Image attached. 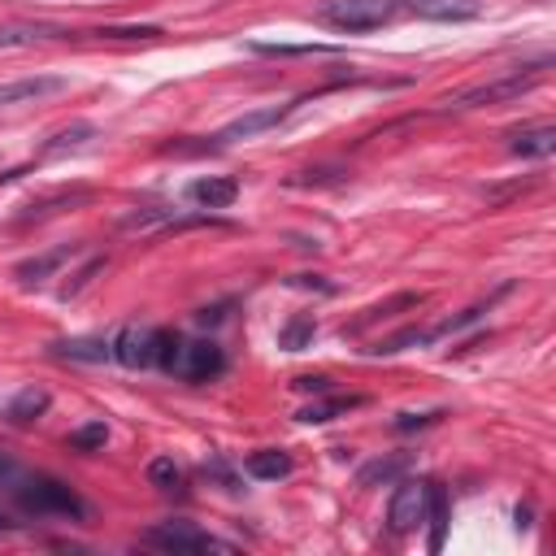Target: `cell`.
Here are the masks:
<instances>
[{"mask_svg":"<svg viewBox=\"0 0 556 556\" xmlns=\"http://www.w3.org/2000/svg\"><path fill=\"white\" fill-rule=\"evenodd\" d=\"M400 9H404L400 0H326L317 9V22H326L334 30H348V35H361V30L387 26Z\"/></svg>","mask_w":556,"mask_h":556,"instance_id":"3","label":"cell"},{"mask_svg":"<svg viewBox=\"0 0 556 556\" xmlns=\"http://www.w3.org/2000/svg\"><path fill=\"white\" fill-rule=\"evenodd\" d=\"M408 465H413V456H408V452L374 456V460H365V465H361L356 482H361V486H391V482H400V478L408 473Z\"/></svg>","mask_w":556,"mask_h":556,"instance_id":"21","label":"cell"},{"mask_svg":"<svg viewBox=\"0 0 556 556\" xmlns=\"http://www.w3.org/2000/svg\"><path fill=\"white\" fill-rule=\"evenodd\" d=\"M156 330H161V326H139V321L122 326V330L109 339L113 361L126 365V369H156Z\"/></svg>","mask_w":556,"mask_h":556,"instance_id":"6","label":"cell"},{"mask_svg":"<svg viewBox=\"0 0 556 556\" xmlns=\"http://www.w3.org/2000/svg\"><path fill=\"white\" fill-rule=\"evenodd\" d=\"M74 256H83V243H56V248H48V252H39V256H26V261H17L13 265V278L22 282V287H39V282H48L65 261H74Z\"/></svg>","mask_w":556,"mask_h":556,"instance_id":"9","label":"cell"},{"mask_svg":"<svg viewBox=\"0 0 556 556\" xmlns=\"http://www.w3.org/2000/svg\"><path fill=\"white\" fill-rule=\"evenodd\" d=\"M421 513H426V478L413 482V478H400L395 491H391V504H387V526L391 534H408L421 526Z\"/></svg>","mask_w":556,"mask_h":556,"instance_id":"7","label":"cell"},{"mask_svg":"<svg viewBox=\"0 0 556 556\" xmlns=\"http://www.w3.org/2000/svg\"><path fill=\"white\" fill-rule=\"evenodd\" d=\"M9 495L26 517H61V521H87L91 517L87 500L52 473H17L9 482Z\"/></svg>","mask_w":556,"mask_h":556,"instance_id":"1","label":"cell"},{"mask_svg":"<svg viewBox=\"0 0 556 556\" xmlns=\"http://www.w3.org/2000/svg\"><path fill=\"white\" fill-rule=\"evenodd\" d=\"M447 517H452L447 486H443V482H434V478H426V513H421V521H430V539H426V547H430V552H443Z\"/></svg>","mask_w":556,"mask_h":556,"instance_id":"15","label":"cell"},{"mask_svg":"<svg viewBox=\"0 0 556 556\" xmlns=\"http://www.w3.org/2000/svg\"><path fill=\"white\" fill-rule=\"evenodd\" d=\"M408 348H430V334H426L421 326H404L400 334L378 339V343L369 348V356H395V352H408Z\"/></svg>","mask_w":556,"mask_h":556,"instance_id":"25","label":"cell"},{"mask_svg":"<svg viewBox=\"0 0 556 556\" xmlns=\"http://www.w3.org/2000/svg\"><path fill=\"white\" fill-rule=\"evenodd\" d=\"M48 404H52V395H48L43 387H22V391L4 404V421H9V426H30V421H39V417L48 413Z\"/></svg>","mask_w":556,"mask_h":556,"instance_id":"19","label":"cell"},{"mask_svg":"<svg viewBox=\"0 0 556 556\" xmlns=\"http://www.w3.org/2000/svg\"><path fill=\"white\" fill-rule=\"evenodd\" d=\"M187 200L200 204V208H230L239 200V182L226 178V174H208V178L187 182Z\"/></svg>","mask_w":556,"mask_h":556,"instance_id":"14","label":"cell"},{"mask_svg":"<svg viewBox=\"0 0 556 556\" xmlns=\"http://www.w3.org/2000/svg\"><path fill=\"white\" fill-rule=\"evenodd\" d=\"M513 517H517V530H530V508H526V504H517Z\"/></svg>","mask_w":556,"mask_h":556,"instance_id":"36","label":"cell"},{"mask_svg":"<svg viewBox=\"0 0 556 556\" xmlns=\"http://www.w3.org/2000/svg\"><path fill=\"white\" fill-rule=\"evenodd\" d=\"M74 30L65 26H48V22H17V26H0V52H13V48H30V43H43V39H65Z\"/></svg>","mask_w":556,"mask_h":556,"instance_id":"17","label":"cell"},{"mask_svg":"<svg viewBox=\"0 0 556 556\" xmlns=\"http://www.w3.org/2000/svg\"><path fill=\"white\" fill-rule=\"evenodd\" d=\"M361 404H365V395H330V400H313V404H304V408L295 413V421H304V426H321V421H334L339 413L361 408Z\"/></svg>","mask_w":556,"mask_h":556,"instance_id":"22","label":"cell"},{"mask_svg":"<svg viewBox=\"0 0 556 556\" xmlns=\"http://www.w3.org/2000/svg\"><path fill=\"white\" fill-rule=\"evenodd\" d=\"M52 348V356H61V361H83V365H104V361H113V348H109V339H100V334H87V339H56V343H48Z\"/></svg>","mask_w":556,"mask_h":556,"instance_id":"16","label":"cell"},{"mask_svg":"<svg viewBox=\"0 0 556 556\" xmlns=\"http://www.w3.org/2000/svg\"><path fill=\"white\" fill-rule=\"evenodd\" d=\"M148 547H161V552H174V556H200V552H235V543L217 539V534H204L195 530L191 521H161V526H148L139 534Z\"/></svg>","mask_w":556,"mask_h":556,"instance_id":"4","label":"cell"},{"mask_svg":"<svg viewBox=\"0 0 556 556\" xmlns=\"http://www.w3.org/2000/svg\"><path fill=\"white\" fill-rule=\"evenodd\" d=\"M421 300H426L421 291H400V295H391V300H382V304H369L361 317L348 321V334H361V330H369V326H378V321H387V317H395V313H404V308H417Z\"/></svg>","mask_w":556,"mask_h":556,"instance_id":"18","label":"cell"},{"mask_svg":"<svg viewBox=\"0 0 556 556\" xmlns=\"http://www.w3.org/2000/svg\"><path fill=\"white\" fill-rule=\"evenodd\" d=\"M300 109V100H287V104H265V109H252L235 122H226L217 135H208V148H226V143H239V139H256L265 130H274L278 122H287L291 113Z\"/></svg>","mask_w":556,"mask_h":556,"instance_id":"5","label":"cell"},{"mask_svg":"<svg viewBox=\"0 0 556 556\" xmlns=\"http://www.w3.org/2000/svg\"><path fill=\"white\" fill-rule=\"evenodd\" d=\"M313 334H317V317L300 313V317H291V321L278 330V348H282V352H304V348L313 343Z\"/></svg>","mask_w":556,"mask_h":556,"instance_id":"24","label":"cell"},{"mask_svg":"<svg viewBox=\"0 0 556 556\" xmlns=\"http://www.w3.org/2000/svg\"><path fill=\"white\" fill-rule=\"evenodd\" d=\"M348 169L343 165H317V169H304L291 178V187H326V182H343Z\"/></svg>","mask_w":556,"mask_h":556,"instance_id":"30","label":"cell"},{"mask_svg":"<svg viewBox=\"0 0 556 556\" xmlns=\"http://www.w3.org/2000/svg\"><path fill=\"white\" fill-rule=\"evenodd\" d=\"M96 135H100V130H96L91 122H74V126H65V130L48 135V143L39 148V156H61V152H78V148H87V143H91Z\"/></svg>","mask_w":556,"mask_h":556,"instance_id":"23","label":"cell"},{"mask_svg":"<svg viewBox=\"0 0 556 556\" xmlns=\"http://www.w3.org/2000/svg\"><path fill=\"white\" fill-rule=\"evenodd\" d=\"M508 291H513V282H500V287H495V291H491L486 300H478V304L460 308L456 317H443L439 326H430V330H426V334H430V343H439V339H452V334H460V330L478 326V321H482V317H486V313L495 308V300H500V295H508Z\"/></svg>","mask_w":556,"mask_h":556,"instance_id":"11","label":"cell"},{"mask_svg":"<svg viewBox=\"0 0 556 556\" xmlns=\"http://www.w3.org/2000/svg\"><path fill=\"white\" fill-rule=\"evenodd\" d=\"M74 452H100L104 443H109V426L104 421H87V426H78V430H70V439H65Z\"/></svg>","mask_w":556,"mask_h":556,"instance_id":"26","label":"cell"},{"mask_svg":"<svg viewBox=\"0 0 556 556\" xmlns=\"http://www.w3.org/2000/svg\"><path fill=\"white\" fill-rule=\"evenodd\" d=\"M547 70H552V56H539V61L517 65V70L491 78V83H473V87L447 96V109L460 113V109H491V104H504V100H521L526 91H534L547 78Z\"/></svg>","mask_w":556,"mask_h":556,"instance_id":"2","label":"cell"},{"mask_svg":"<svg viewBox=\"0 0 556 556\" xmlns=\"http://www.w3.org/2000/svg\"><path fill=\"white\" fill-rule=\"evenodd\" d=\"M287 282H291V287H317V291H334V287H330V282H321L317 274H295V278H287Z\"/></svg>","mask_w":556,"mask_h":556,"instance_id":"34","label":"cell"},{"mask_svg":"<svg viewBox=\"0 0 556 556\" xmlns=\"http://www.w3.org/2000/svg\"><path fill=\"white\" fill-rule=\"evenodd\" d=\"M291 387L304 391V395H326V391H330V378H326V374H300Z\"/></svg>","mask_w":556,"mask_h":556,"instance_id":"33","label":"cell"},{"mask_svg":"<svg viewBox=\"0 0 556 556\" xmlns=\"http://www.w3.org/2000/svg\"><path fill=\"white\" fill-rule=\"evenodd\" d=\"M408 13L426 22H473L482 17V0H400Z\"/></svg>","mask_w":556,"mask_h":556,"instance_id":"12","label":"cell"},{"mask_svg":"<svg viewBox=\"0 0 556 556\" xmlns=\"http://www.w3.org/2000/svg\"><path fill=\"white\" fill-rule=\"evenodd\" d=\"M100 269H104V256H91L83 269H74V278L61 287V300H74V295H78V291H83V287H87V282H91Z\"/></svg>","mask_w":556,"mask_h":556,"instance_id":"31","label":"cell"},{"mask_svg":"<svg viewBox=\"0 0 556 556\" xmlns=\"http://www.w3.org/2000/svg\"><path fill=\"white\" fill-rule=\"evenodd\" d=\"M226 369V352L213 339H182V356H178V378L187 382H208Z\"/></svg>","mask_w":556,"mask_h":556,"instance_id":"8","label":"cell"},{"mask_svg":"<svg viewBox=\"0 0 556 556\" xmlns=\"http://www.w3.org/2000/svg\"><path fill=\"white\" fill-rule=\"evenodd\" d=\"M9 530H17V521H9V517L0 513V534H9Z\"/></svg>","mask_w":556,"mask_h":556,"instance_id":"37","label":"cell"},{"mask_svg":"<svg viewBox=\"0 0 556 556\" xmlns=\"http://www.w3.org/2000/svg\"><path fill=\"white\" fill-rule=\"evenodd\" d=\"M508 152L521 156V161H547L556 152V126L552 122H539V126L513 130L508 135Z\"/></svg>","mask_w":556,"mask_h":556,"instance_id":"13","label":"cell"},{"mask_svg":"<svg viewBox=\"0 0 556 556\" xmlns=\"http://www.w3.org/2000/svg\"><path fill=\"white\" fill-rule=\"evenodd\" d=\"M295 465H291V456L282 452V447H261V452H248L243 456V473L248 478H256V482H278V478H287Z\"/></svg>","mask_w":556,"mask_h":556,"instance_id":"20","label":"cell"},{"mask_svg":"<svg viewBox=\"0 0 556 556\" xmlns=\"http://www.w3.org/2000/svg\"><path fill=\"white\" fill-rule=\"evenodd\" d=\"M148 482L161 486V491H178V486H182V469H178L169 456H156V460L148 465Z\"/></svg>","mask_w":556,"mask_h":556,"instance_id":"28","label":"cell"},{"mask_svg":"<svg viewBox=\"0 0 556 556\" xmlns=\"http://www.w3.org/2000/svg\"><path fill=\"white\" fill-rule=\"evenodd\" d=\"M70 83L61 74H30V78H13V83H0V109H13V104H35L43 96H56L65 91Z\"/></svg>","mask_w":556,"mask_h":556,"instance_id":"10","label":"cell"},{"mask_svg":"<svg viewBox=\"0 0 556 556\" xmlns=\"http://www.w3.org/2000/svg\"><path fill=\"white\" fill-rule=\"evenodd\" d=\"M178 356H182V334L178 330H156V369L174 374Z\"/></svg>","mask_w":556,"mask_h":556,"instance_id":"27","label":"cell"},{"mask_svg":"<svg viewBox=\"0 0 556 556\" xmlns=\"http://www.w3.org/2000/svg\"><path fill=\"white\" fill-rule=\"evenodd\" d=\"M439 421H443V408H430V413H395V417H391V430L413 434V430H430V426H439Z\"/></svg>","mask_w":556,"mask_h":556,"instance_id":"29","label":"cell"},{"mask_svg":"<svg viewBox=\"0 0 556 556\" xmlns=\"http://www.w3.org/2000/svg\"><path fill=\"white\" fill-rule=\"evenodd\" d=\"M17 473H22V469H17V465H13L9 456H0V486H9V482H13Z\"/></svg>","mask_w":556,"mask_h":556,"instance_id":"35","label":"cell"},{"mask_svg":"<svg viewBox=\"0 0 556 556\" xmlns=\"http://www.w3.org/2000/svg\"><path fill=\"white\" fill-rule=\"evenodd\" d=\"M252 52H265V56H300V52H330L321 43H248Z\"/></svg>","mask_w":556,"mask_h":556,"instance_id":"32","label":"cell"}]
</instances>
